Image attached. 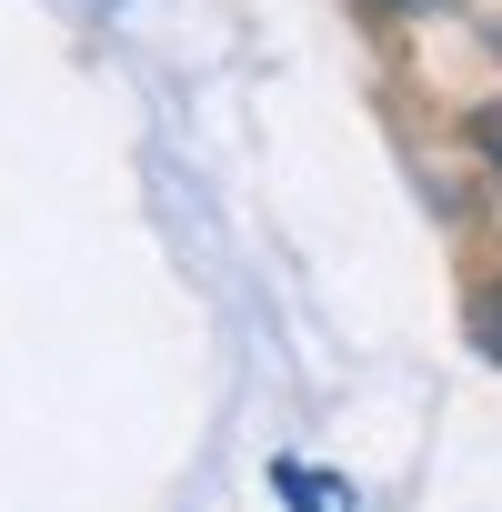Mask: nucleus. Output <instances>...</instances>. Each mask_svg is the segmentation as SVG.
Masks as SVG:
<instances>
[{"instance_id": "f03ea898", "label": "nucleus", "mask_w": 502, "mask_h": 512, "mask_svg": "<svg viewBox=\"0 0 502 512\" xmlns=\"http://www.w3.org/2000/svg\"><path fill=\"white\" fill-rule=\"evenodd\" d=\"M472 141H482V161L502 171V101H482V111H472Z\"/></svg>"}, {"instance_id": "f257e3e1", "label": "nucleus", "mask_w": 502, "mask_h": 512, "mask_svg": "<svg viewBox=\"0 0 502 512\" xmlns=\"http://www.w3.org/2000/svg\"><path fill=\"white\" fill-rule=\"evenodd\" d=\"M462 322H472V352H482V362H502V282H482Z\"/></svg>"}, {"instance_id": "7ed1b4c3", "label": "nucleus", "mask_w": 502, "mask_h": 512, "mask_svg": "<svg viewBox=\"0 0 502 512\" xmlns=\"http://www.w3.org/2000/svg\"><path fill=\"white\" fill-rule=\"evenodd\" d=\"M402 11H412V0H402Z\"/></svg>"}]
</instances>
